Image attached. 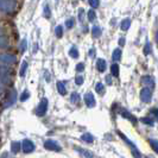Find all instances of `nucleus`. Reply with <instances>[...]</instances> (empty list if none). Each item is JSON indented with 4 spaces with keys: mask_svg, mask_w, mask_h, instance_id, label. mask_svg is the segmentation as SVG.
<instances>
[{
    "mask_svg": "<svg viewBox=\"0 0 158 158\" xmlns=\"http://www.w3.org/2000/svg\"><path fill=\"white\" fill-rule=\"evenodd\" d=\"M22 149V144L19 142H13L12 143V145H11V151L13 152V153H17V152H19Z\"/></svg>",
    "mask_w": 158,
    "mask_h": 158,
    "instance_id": "obj_13",
    "label": "nucleus"
},
{
    "mask_svg": "<svg viewBox=\"0 0 158 158\" xmlns=\"http://www.w3.org/2000/svg\"><path fill=\"white\" fill-rule=\"evenodd\" d=\"M140 99L144 102H150L151 99H152V93H151L150 88H143L140 90Z\"/></svg>",
    "mask_w": 158,
    "mask_h": 158,
    "instance_id": "obj_7",
    "label": "nucleus"
},
{
    "mask_svg": "<svg viewBox=\"0 0 158 158\" xmlns=\"http://www.w3.org/2000/svg\"><path fill=\"white\" fill-rule=\"evenodd\" d=\"M87 16H88V20H89V22H94L95 18H96V15H95L94 10H90V11L88 12Z\"/></svg>",
    "mask_w": 158,
    "mask_h": 158,
    "instance_id": "obj_26",
    "label": "nucleus"
},
{
    "mask_svg": "<svg viewBox=\"0 0 158 158\" xmlns=\"http://www.w3.org/2000/svg\"><path fill=\"white\" fill-rule=\"evenodd\" d=\"M16 101V93L15 92H12V93H10L8 94V99L6 100V105H5V107H7V106H11V105H13Z\"/></svg>",
    "mask_w": 158,
    "mask_h": 158,
    "instance_id": "obj_11",
    "label": "nucleus"
},
{
    "mask_svg": "<svg viewBox=\"0 0 158 158\" xmlns=\"http://www.w3.org/2000/svg\"><path fill=\"white\" fill-rule=\"evenodd\" d=\"M144 54H145V55H149V54H151V44H150V43H146L145 49H144Z\"/></svg>",
    "mask_w": 158,
    "mask_h": 158,
    "instance_id": "obj_30",
    "label": "nucleus"
},
{
    "mask_svg": "<svg viewBox=\"0 0 158 158\" xmlns=\"http://www.w3.org/2000/svg\"><path fill=\"white\" fill-rule=\"evenodd\" d=\"M112 58H113L114 61H119V60L121 58V50H120L119 48L113 51V54H112Z\"/></svg>",
    "mask_w": 158,
    "mask_h": 158,
    "instance_id": "obj_18",
    "label": "nucleus"
},
{
    "mask_svg": "<svg viewBox=\"0 0 158 158\" xmlns=\"http://www.w3.org/2000/svg\"><path fill=\"white\" fill-rule=\"evenodd\" d=\"M80 153H82V155H85V156H88V157H92V156H93L90 152H86V150H80Z\"/></svg>",
    "mask_w": 158,
    "mask_h": 158,
    "instance_id": "obj_36",
    "label": "nucleus"
},
{
    "mask_svg": "<svg viewBox=\"0 0 158 158\" xmlns=\"http://www.w3.org/2000/svg\"><path fill=\"white\" fill-rule=\"evenodd\" d=\"M65 25H67V26L70 29V27H73V26H74V20H73V19H68V20L65 22Z\"/></svg>",
    "mask_w": 158,
    "mask_h": 158,
    "instance_id": "obj_33",
    "label": "nucleus"
},
{
    "mask_svg": "<svg viewBox=\"0 0 158 158\" xmlns=\"http://www.w3.org/2000/svg\"><path fill=\"white\" fill-rule=\"evenodd\" d=\"M10 45V40L6 36L0 35V48H7Z\"/></svg>",
    "mask_w": 158,
    "mask_h": 158,
    "instance_id": "obj_12",
    "label": "nucleus"
},
{
    "mask_svg": "<svg viewBox=\"0 0 158 158\" xmlns=\"http://www.w3.org/2000/svg\"><path fill=\"white\" fill-rule=\"evenodd\" d=\"M11 74H13V71L11 70L10 68H6V67H2L0 65V82L6 85V83H10L11 82Z\"/></svg>",
    "mask_w": 158,
    "mask_h": 158,
    "instance_id": "obj_2",
    "label": "nucleus"
},
{
    "mask_svg": "<svg viewBox=\"0 0 158 158\" xmlns=\"http://www.w3.org/2000/svg\"><path fill=\"white\" fill-rule=\"evenodd\" d=\"M83 69H85V64L83 63H79L76 65V70L77 71H83Z\"/></svg>",
    "mask_w": 158,
    "mask_h": 158,
    "instance_id": "obj_34",
    "label": "nucleus"
},
{
    "mask_svg": "<svg viewBox=\"0 0 158 158\" xmlns=\"http://www.w3.org/2000/svg\"><path fill=\"white\" fill-rule=\"evenodd\" d=\"M69 55H70L73 58H77V57H79V50L75 47H71V49L69 50Z\"/></svg>",
    "mask_w": 158,
    "mask_h": 158,
    "instance_id": "obj_23",
    "label": "nucleus"
},
{
    "mask_svg": "<svg viewBox=\"0 0 158 158\" xmlns=\"http://www.w3.org/2000/svg\"><path fill=\"white\" fill-rule=\"evenodd\" d=\"M156 43H157V45H158V31L156 32Z\"/></svg>",
    "mask_w": 158,
    "mask_h": 158,
    "instance_id": "obj_42",
    "label": "nucleus"
},
{
    "mask_svg": "<svg viewBox=\"0 0 158 158\" xmlns=\"http://www.w3.org/2000/svg\"><path fill=\"white\" fill-rule=\"evenodd\" d=\"M83 18H85V11L81 8L79 11V19H80V22H82L83 20Z\"/></svg>",
    "mask_w": 158,
    "mask_h": 158,
    "instance_id": "obj_32",
    "label": "nucleus"
},
{
    "mask_svg": "<svg viewBox=\"0 0 158 158\" xmlns=\"http://www.w3.org/2000/svg\"><path fill=\"white\" fill-rule=\"evenodd\" d=\"M124 44H125V38H124V37H121V38L119 40V45H120V47H123Z\"/></svg>",
    "mask_w": 158,
    "mask_h": 158,
    "instance_id": "obj_38",
    "label": "nucleus"
},
{
    "mask_svg": "<svg viewBox=\"0 0 158 158\" xmlns=\"http://www.w3.org/2000/svg\"><path fill=\"white\" fill-rule=\"evenodd\" d=\"M48 111V100L45 98H43L42 100H40V105H38V108H37V115H40V117H43Z\"/></svg>",
    "mask_w": 158,
    "mask_h": 158,
    "instance_id": "obj_3",
    "label": "nucleus"
},
{
    "mask_svg": "<svg viewBox=\"0 0 158 158\" xmlns=\"http://www.w3.org/2000/svg\"><path fill=\"white\" fill-rule=\"evenodd\" d=\"M130 25H131V20L127 18V19H124L121 24H120V27H121V30L123 31H127L128 30V27H130Z\"/></svg>",
    "mask_w": 158,
    "mask_h": 158,
    "instance_id": "obj_14",
    "label": "nucleus"
},
{
    "mask_svg": "<svg viewBox=\"0 0 158 158\" xmlns=\"http://www.w3.org/2000/svg\"><path fill=\"white\" fill-rule=\"evenodd\" d=\"M81 139L86 143H93L94 142V138H93V135H90V133H85V135H82Z\"/></svg>",
    "mask_w": 158,
    "mask_h": 158,
    "instance_id": "obj_16",
    "label": "nucleus"
},
{
    "mask_svg": "<svg viewBox=\"0 0 158 158\" xmlns=\"http://www.w3.org/2000/svg\"><path fill=\"white\" fill-rule=\"evenodd\" d=\"M45 17H49V6H45Z\"/></svg>",
    "mask_w": 158,
    "mask_h": 158,
    "instance_id": "obj_41",
    "label": "nucleus"
},
{
    "mask_svg": "<svg viewBox=\"0 0 158 158\" xmlns=\"http://www.w3.org/2000/svg\"><path fill=\"white\" fill-rule=\"evenodd\" d=\"M22 149L25 153H30L35 150V144L30 139H24L23 143H22Z\"/></svg>",
    "mask_w": 158,
    "mask_h": 158,
    "instance_id": "obj_6",
    "label": "nucleus"
},
{
    "mask_svg": "<svg viewBox=\"0 0 158 158\" xmlns=\"http://www.w3.org/2000/svg\"><path fill=\"white\" fill-rule=\"evenodd\" d=\"M107 68V64H106V61L102 60V58H99L96 61V69L100 71V73H103Z\"/></svg>",
    "mask_w": 158,
    "mask_h": 158,
    "instance_id": "obj_10",
    "label": "nucleus"
},
{
    "mask_svg": "<svg viewBox=\"0 0 158 158\" xmlns=\"http://www.w3.org/2000/svg\"><path fill=\"white\" fill-rule=\"evenodd\" d=\"M151 113L155 115V118H156V120L158 121V108H155V110H152L151 111Z\"/></svg>",
    "mask_w": 158,
    "mask_h": 158,
    "instance_id": "obj_35",
    "label": "nucleus"
},
{
    "mask_svg": "<svg viewBox=\"0 0 158 158\" xmlns=\"http://www.w3.org/2000/svg\"><path fill=\"white\" fill-rule=\"evenodd\" d=\"M75 83H76L77 86H81V85L83 83V76H82V75H77L76 79H75Z\"/></svg>",
    "mask_w": 158,
    "mask_h": 158,
    "instance_id": "obj_28",
    "label": "nucleus"
},
{
    "mask_svg": "<svg viewBox=\"0 0 158 158\" xmlns=\"http://www.w3.org/2000/svg\"><path fill=\"white\" fill-rule=\"evenodd\" d=\"M106 82H107L108 85H111L112 83V79L110 77V76H107V77H106Z\"/></svg>",
    "mask_w": 158,
    "mask_h": 158,
    "instance_id": "obj_39",
    "label": "nucleus"
},
{
    "mask_svg": "<svg viewBox=\"0 0 158 158\" xmlns=\"http://www.w3.org/2000/svg\"><path fill=\"white\" fill-rule=\"evenodd\" d=\"M1 33H2V30H1V29H0V35H1Z\"/></svg>",
    "mask_w": 158,
    "mask_h": 158,
    "instance_id": "obj_44",
    "label": "nucleus"
},
{
    "mask_svg": "<svg viewBox=\"0 0 158 158\" xmlns=\"http://www.w3.org/2000/svg\"><path fill=\"white\" fill-rule=\"evenodd\" d=\"M57 90L61 95L67 94V89H65V86H64L63 82H57Z\"/></svg>",
    "mask_w": 158,
    "mask_h": 158,
    "instance_id": "obj_15",
    "label": "nucleus"
},
{
    "mask_svg": "<svg viewBox=\"0 0 158 158\" xmlns=\"http://www.w3.org/2000/svg\"><path fill=\"white\" fill-rule=\"evenodd\" d=\"M95 90H96L99 94L102 95L103 93H105V86H103L101 82H98V83H96V86H95Z\"/></svg>",
    "mask_w": 158,
    "mask_h": 158,
    "instance_id": "obj_22",
    "label": "nucleus"
},
{
    "mask_svg": "<svg viewBox=\"0 0 158 158\" xmlns=\"http://www.w3.org/2000/svg\"><path fill=\"white\" fill-rule=\"evenodd\" d=\"M2 89H4V83L0 82V90H2Z\"/></svg>",
    "mask_w": 158,
    "mask_h": 158,
    "instance_id": "obj_43",
    "label": "nucleus"
},
{
    "mask_svg": "<svg viewBox=\"0 0 158 158\" xmlns=\"http://www.w3.org/2000/svg\"><path fill=\"white\" fill-rule=\"evenodd\" d=\"M18 7L16 0H0V12L12 13Z\"/></svg>",
    "mask_w": 158,
    "mask_h": 158,
    "instance_id": "obj_1",
    "label": "nucleus"
},
{
    "mask_svg": "<svg viewBox=\"0 0 158 158\" xmlns=\"http://www.w3.org/2000/svg\"><path fill=\"white\" fill-rule=\"evenodd\" d=\"M111 73H112V75L115 76V77L119 76V65L117 63H114L111 65Z\"/></svg>",
    "mask_w": 158,
    "mask_h": 158,
    "instance_id": "obj_19",
    "label": "nucleus"
},
{
    "mask_svg": "<svg viewBox=\"0 0 158 158\" xmlns=\"http://www.w3.org/2000/svg\"><path fill=\"white\" fill-rule=\"evenodd\" d=\"M149 143H150L151 148L153 149V151H156L158 153V140H156V139H149Z\"/></svg>",
    "mask_w": 158,
    "mask_h": 158,
    "instance_id": "obj_24",
    "label": "nucleus"
},
{
    "mask_svg": "<svg viewBox=\"0 0 158 158\" xmlns=\"http://www.w3.org/2000/svg\"><path fill=\"white\" fill-rule=\"evenodd\" d=\"M142 83L145 86H149V88L155 87V80L152 79L151 76H144L142 79Z\"/></svg>",
    "mask_w": 158,
    "mask_h": 158,
    "instance_id": "obj_9",
    "label": "nucleus"
},
{
    "mask_svg": "<svg viewBox=\"0 0 158 158\" xmlns=\"http://www.w3.org/2000/svg\"><path fill=\"white\" fill-rule=\"evenodd\" d=\"M101 29L99 27V26H93V29H92V35H93V37L94 38H98V37H100V35H101Z\"/></svg>",
    "mask_w": 158,
    "mask_h": 158,
    "instance_id": "obj_17",
    "label": "nucleus"
},
{
    "mask_svg": "<svg viewBox=\"0 0 158 158\" xmlns=\"http://www.w3.org/2000/svg\"><path fill=\"white\" fill-rule=\"evenodd\" d=\"M70 101L71 103H74V105H77L80 102V95L77 93H73L70 95Z\"/></svg>",
    "mask_w": 158,
    "mask_h": 158,
    "instance_id": "obj_20",
    "label": "nucleus"
},
{
    "mask_svg": "<svg viewBox=\"0 0 158 158\" xmlns=\"http://www.w3.org/2000/svg\"><path fill=\"white\" fill-rule=\"evenodd\" d=\"M94 54H95L94 49H92V50L89 51V55H90V57H94Z\"/></svg>",
    "mask_w": 158,
    "mask_h": 158,
    "instance_id": "obj_40",
    "label": "nucleus"
},
{
    "mask_svg": "<svg viewBox=\"0 0 158 158\" xmlns=\"http://www.w3.org/2000/svg\"><path fill=\"white\" fill-rule=\"evenodd\" d=\"M142 121H144V124H149V125H153L151 119H142Z\"/></svg>",
    "mask_w": 158,
    "mask_h": 158,
    "instance_id": "obj_37",
    "label": "nucleus"
},
{
    "mask_svg": "<svg viewBox=\"0 0 158 158\" xmlns=\"http://www.w3.org/2000/svg\"><path fill=\"white\" fill-rule=\"evenodd\" d=\"M0 62L5 64H12L17 62V57L15 55H10V54H1L0 55Z\"/></svg>",
    "mask_w": 158,
    "mask_h": 158,
    "instance_id": "obj_5",
    "label": "nucleus"
},
{
    "mask_svg": "<svg viewBox=\"0 0 158 158\" xmlns=\"http://www.w3.org/2000/svg\"><path fill=\"white\" fill-rule=\"evenodd\" d=\"M29 96H30L29 92H27V90H25L23 94H22V96H20V101H26V100L29 99Z\"/></svg>",
    "mask_w": 158,
    "mask_h": 158,
    "instance_id": "obj_29",
    "label": "nucleus"
},
{
    "mask_svg": "<svg viewBox=\"0 0 158 158\" xmlns=\"http://www.w3.org/2000/svg\"><path fill=\"white\" fill-rule=\"evenodd\" d=\"M25 50H26V40L24 38L23 42H22V45H20V51H22V52H24Z\"/></svg>",
    "mask_w": 158,
    "mask_h": 158,
    "instance_id": "obj_31",
    "label": "nucleus"
},
{
    "mask_svg": "<svg viewBox=\"0 0 158 158\" xmlns=\"http://www.w3.org/2000/svg\"><path fill=\"white\" fill-rule=\"evenodd\" d=\"M85 102L88 107H94L95 106V98L92 93H87L85 95Z\"/></svg>",
    "mask_w": 158,
    "mask_h": 158,
    "instance_id": "obj_8",
    "label": "nucleus"
},
{
    "mask_svg": "<svg viewBox=\"0 0 158 158\" xmlns=\"http://www.w3.org/2000/svg\"><path fill=\"white\" fill-rule=\"evenodd\" d=\"M44 148H45L47 150L55 151V152H60V151H61V146H60L55 140H51V139H48L47 142L44 143Z\"/></svg>",
    "mask_w": 158,
    "mask_h": 158,
    "instance_id": "obj_4",
    "label": "nucleus"
},
{
    "mask_svg": "<svg viewBox=\"0 0 158 158\" xmlns=\"http://www.w3.org/2000/svg\"><path fill=\"white\" fill-rule=\"evenodd\" d=\"M88 2H89V5H90V7H93V8H96L99 6V4H100L99 0H88Z\"/></svg>",
    "mask_w": 158,
    "mask_h": 158,
    "instance_id": "obj_27",
    "label": "nucleus"
},
{
    "mask_svg": "<svg viewBox=\"0 0 158 158\" xmlns=\"http://www.w3.org/2000/svg\"><path fill=\"white\" fill-rule=\"evenodd\" d=\"M55 33H56V36H57V37H60V38H61V37L63 36V27H62L61 25H58V26L56 27Z\"/></svg>",
    "mask_w": 158,
    "mask_h": 158,
    "instance_id": "obj_25",
    "label": "nucleus"
},
{
    "mask_svg": "<svg viewBox=\"0 0 158 158\" xmlns=\"http://www.w3.org/2000/svg\"><path fill=\"white\" fill-rule=\"evenodd\" d=\"M26 69H27V62H26V61H23L22 67H20V70H19V74H20V76H22V77H24V76H25Z\"/></svg>",
    "mask_w": 158,
    "mask_h": 158,
    "instance_id": "obj_21",
    "label": "nucleus"
}]
</instances>
